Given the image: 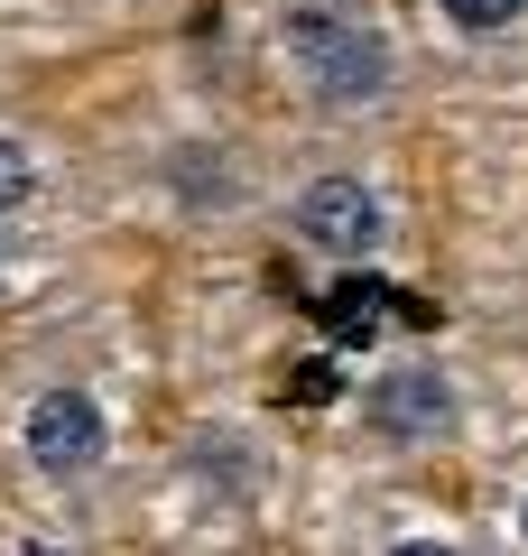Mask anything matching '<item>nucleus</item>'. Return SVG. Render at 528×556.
<instances>
[{"label":"nucleus","instance_id":"1","mask_svg":"<svg viewBox=\"0 0 528 556\" xmlns=\"http://www.w3.org/2000/svg\"><path fill=\"white\" fill-rule=\"evenodd\" d=\"M260 56L278 93H297L315 121H390L408 93V38L380 0H269L260 10Z\"/></svg>","mask_w":528,"mask_h":556},{"label":"nucleus","instance_id":"2","mask_svg":"<svg viewBox=\"0 0 528 556\" xmlns=\"http://www.w3.org/2000/svg\"><path fill=\"white\" fill-rule=\"evenodd\" d=\"M0 455L20 473V492H38V501L65 510V501H93L121 473L130 417H121V399H112L102 371H75V362L20 371L10 399H0Z\"/></svg>","mask_w":528,"mask_h":556},{"label":"nucleus","instance_id":"3","mask_svg":"<svg viewBox=\"0 0 528 556\" xmlns=\"http://www.w3.org/2000/svg\"><path fill=\"white\" fill-rule=\"evenodd\" d=\"M269 223L315 260V269H380L408 241L399 186L362 159H306L297 177L269 186Z\"/></svg>","mask_w":528,"mask_h":556},{"label":"nucleus","instance_id":"4","mask_svg":"<svg viewBox=\"0 0 528 556\" xmlns=\"http://www.w3.org/2000/svg\"><path fill=\"white\" fill-rule=\"evenodd\" d=\"M352 427L380 455H445L473 427V390H464V371L445 353H390L352 390Z\"/></svg>","mask_w":528,"mask_h":556},{"label":"nucleus","instance_id":"5","mask_svg":"<svg viewBox=\"0 0 528 556\" xmlns=\"http://www.w3.org/2000/svg\"><path fill=\"white\" fill-rule=\"evenodd\" d=\"M56 195H65V149L38 130V121L0 112V214H10V223H38Z\"/></svg>","mask_w":528,"mask_h":556},{"label":"nucleus","instance_id":"6","mask_svg":"<svg viewBox=\"0 0 528 556\" xmlns=\"http://www.w3.org/2000/svg\"><path fill=\"white\" fill-rule=\"evenodd\" d=\"M417 20H427L445 47H464V56L528 47V0H417Z\"/></svg>","mask_w":528,"mask_h":556},{"label":"nucleus","instance_id":"7","mask_svg":"<svg viewBox=\"0 0 528 556\" xmlns=\"http://www.w3.org/2000/svg\"><path fill=\"white\" fill-rule=\"evenodd\" d=\"M491 538L528 556V473H510V482H501V519H491Z\"/></svg>","mask_w":528,"mask_h":556},{"label":"nucleus","instance_id":"8","mask_svg":"<svg viewBox=\"0 0 528 556\" xmlns=\"http://www.w3.org/2000/svg\"><path fill=\"white\" fill-rule=\"evenodd\" d=\"M20 260H28V223H10V214H0V298L20 288Z\"/></svg>","mask_w":528,"mask_h":556}]
</instances>
